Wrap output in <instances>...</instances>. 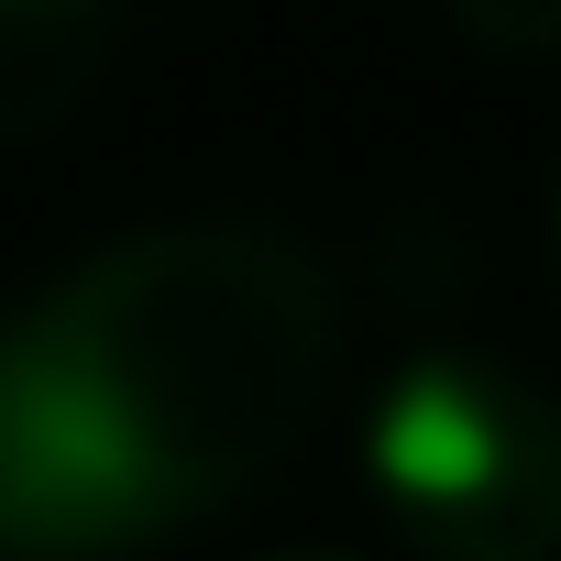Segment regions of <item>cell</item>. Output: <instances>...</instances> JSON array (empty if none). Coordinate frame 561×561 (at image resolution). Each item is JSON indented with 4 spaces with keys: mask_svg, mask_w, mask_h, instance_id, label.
<instances>
[{
    "mask_svg": "<svg viewBox=\"0 0 561 561\" xmlns=\"http://www.w3.org/2000/svg\"><path fill=\"white\" fill-rule=\"evenodd\" d=\"M342 287L253 209L133 220L23 298L0 342L12 550H122L231 506L331 386Z\"/></svg>",
    "mask_w": 561,
    "mask_h": 561,
    "instance_id": "obj_1",
    "label": "cell"
},
{
    "mask_svg": "<svg viewBox=\"0 0 561 561\" xmlns=\"http://www.w3.org/2000/svg\"><path fill=\"white\" fill-rule=\"evenodd\" d=\"M364 473L430 561H550L561 550V397L506 353L430 342L364 419Z\"/></svg>",
    "mask_w": 561,
    "mask_h": 561,
    "instance_id": "obj_2",
    "label": "cell"
},
{
    "mask_svg": "<svg viewBox=\"0 0 561 561\" xmlns=\"http://www.w3.org/2000/svg\"><path fill=\"white\" fill-rule=\"evenodd\" d=\"M111 12H122V0H0V122L45 133L100 78Z\"/></svg>",
    "mask_w": 561,
    "mask_h": 561,
    "instance_id": "obj_3",
    "label": "cell"
},
{
    "mask_svg": "<svg viewBox=\"0 0 561 561\" xmlns=\"http://www.w3.org/2000/svg\"><path fill=\"white\" fill-rule=\"evenodd\" d=\"M451 23H462L473 45L539 56V45H561V0H451Z\"/></svg>",
    "mask_w": 561,
    "mask_h": 561,
    "instance_id": "obj_4",
    "label": "cell"
},
{
    "mask_svg": "<svg viewBox=\"0 0 561 561\" xmlns=\"http://www.w3.org/2000/svg\"><path fill=\"white\" fill-rule=\"evenodd\" d=\"M275 561H364V550H275Z\"/></svg>",
    "mask_w": 561,
    "mask_h": 561,
    "instance_id": "obj_5",
    "label": "cell"
}]
</instances>
